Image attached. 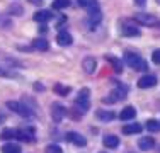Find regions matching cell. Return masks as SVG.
I'll use <instances>...</instances> for the list:
<instances>
[{"mask_svg": "<svg viewBox=\"0 0 160 153\" xmlns=\"http://www.w3.org/2000/svg\"><path fill=\"white\" fill-rule=\"evenodd\" d=\"M65 140L70 141V143H73V145H77V146H85V145H87L85 136L78 135V133H73V131L67 133V135H65Z\"/></svg>", "mask_w": 160, "mask_h": 153, "instance_id": "9", "label": "cell"}, {"mask_svg": "<svg viewBox=\"0 0 160 153\" xmlns=\"http://www.w3.org/2000/svg\"><path fill=\"white\" fill-rule=\"evenodd\" d=\"M56 43L60 46H70L73 43V37H72L70 32H67V31H62V32H58V36H56Z\"/></svg>", "mask_w": 160, "mask_h": 153, "instance_id": "12", "label": "cell"}, {"mask_svg": "<svg viewBox=\"0 0 160 153\" xmlns=\"http://www.w3.org/2000/svg\"><path fill=\"white\" fill-rule=\"evenodd\" d=\"M143 128L142 124H138V122H133V124H126L123 128V133L124 135H138V133H142Z\"/></svg>", "mask_w": 160, "mask_h": 153, "instance_id": "16", "label": "cell"}, {"mask_svg": "<svg viewBox=\"0 0 160 153\" xmlns=\"http://www.w3.org/2000/svg\"><path fill=\"white\" fill-rule=\"evenodd\" d=\"M145 126H147V129H148V131H152V133H158L160 131V122L155 121V119H148Z\"/></svg>", "mask_w": 160, "mask_h": 153, "instance_id": "24", "label": "cell"}, {"mask_svg": "<svg viewBox=\"0 0 160 153\" xmlns=\"http://www.w3.org/2000/svg\"><path fill=\"white\" fill-rule=\"evenodd\" d=\"M67 7H70V0H55L53 2V9H56V10L67 9Z\"/></svg>", "mask_w": 160, "mask_h": 153, "instance_id": "25", "label": "cell"}, {"mask_svg": "<svg viewBox=\"0 0 160 153\" xmlns=\"http://www.w3.org/2000/svg\"><path fill=\"white\" fill-rule=\"evenodd\" d=\"M121 32L124 34V36H128V37H136V36H140V29L136 27V26H133V24H123V27H121Z\"/></svg>", "mask_w": 160, "mask_h": 153, "instance_id": "13", "label": "cell"}, {"mask_svg": "<svg viewBox=\"0 0 160 153\" xmlns=\"http://www.w3.org/2000/svg\"><path fill=\"white\" fill-rule=\"evenodd\" d=\"M124 61H126V65L131 67L133 70H138V72H147L148 70V63L138 55V53L126 51L124 53Z\"/></svg>", "mask_w": 160, "mask_h": 153, "instance_id": "1", "label": "cell"}, {"mask_svg": "<svg viewBox=\"0 0 160 153\" xmlns=\"http://www.w3.org/2000/svg\"><path fill=\"white\" fill-rule=\"evenodd\" d=\"M32 48L38 49V51H48V49H49V43L46 39H43V37H38V39L32 41Z\"/></svg>", "mask_w": 160, "mask_h": 153, "instance_id": "19", "label": "cell"}, {"mask_svg": "<svg viewBox=\"0 0 160 153\" xmlns=\"http://www.w3.org/2000/svg\"><path fill=\"white\" fill-rule=\"evenodd\" d=\"M65 116H67V109H65L62 104H53V107H51V119L55 122H60V121H63Z\"/></svg>", "mask_w": 160, "mask_h": 153, "instance_id": "6", "label": "cell"}, {"mask_svg": "<svg viewBox=\"0 0 160 153\" xmlns=\"http://www.w3.org/2000/svg\"><path fill=\"white\" fill-rule=\"evenodd\" d=\"M0 76H10L9 73H7L5 70H2V68H0Z\"/></svg>", "mask_w": 160, "mask_h": 153, "instance_id": "30", "label": "cell"}, {"mask_svg": "<svg viewBox=\"0 0 160 153\" xmlns=\"http://www.w3.org/2000/svg\"><path fill=\"white\" fill-rule=\"evenodd\" d=\"M53 90H55V94L62 95V97H67V95L72 92L70 87H68V85H63V83H56V85L53 87Z\"/></svg>", "mask_w": 160, "mask_h": 153, "instance_id": "22", "label": "cell"}, {"mask_svg": "<svg viewBox=\"0 0 160 153\" xmlns=\"http://www.w3.org/2000/svg\"><path fill=\"white\" fill-rule=\"evenodd\" d=\"M135 21L142 26H148V27H155L158 24V19L152 14H145V12H138L135 14Z\"/></svg>", "mask_w": 160, "mask_h": 153, "instance_id": "4", "label": "cell"}, {"mask_svg": "<svg viewBox=\"0 0 160 153\" xmlns=\"http://www.w3.org/2000/svg\"><path fill=\"white\" fill-rule=\"evenodd\" d=\"M29 2H31V3H36V5H41V3H43V0H29Z\"/></svg>", "mask_w": 160, "mask_h": 153, "instance_id": "31", "label": "cell"}, {"mask_svg": "<svg viewBox=\"0 0 160 153\" xmlns=\"http://www.w3.org/2000/svg\"><path fill=\"white\" fill-rule=\"evenodd\" d=\"M135 2L138 3V5H143V3H145V0H135Z\"/></svg>", "mask_w": 160, "mask_h": 153, "instance_id": "32", "label": "cell"}, {"mask_svg": "<svg viewBox=\"0 0 160 153\" xmlns=\"http://www.w3.org/2000/svg\"><path fill=\"white\" fill-rule=\"evenodd\" d=\"M16 140H21V141H34V128L16 129Z\"/></svg>", "mask_w": 160, "mask_h": 153, "instance_id": "8", "label": "cell"}, {"mask_svg": "<svg viewBox=\"0 0 160 153\" xmlns=\"http://www.w3.org/2000/svg\"><path fill=\"white\" fill-rule=\"evenodd\" d=\"M34 89H36L38 92H43V90H44V87L41 85V83H34Z\"/></svg>", "mask_w": 160, "mask_h": 153, "instance_id": "29", "label": "cell"}, {"mask_svg": "<svg viewBox=\"0 0 160 153\" xmlns=\"http://www.w3.org/2000/svg\"><path fill=\"white\" fill-rule=\"evenodd\" d=\"M157 76L155 75H143L142 78L138 80V87L140 89H152V87L157 85Z\"/></svg>", "mask_w": 160, "mask_h": 153, "instance_id": "7", "label": "cell"}, {"mask_svg": "<svg viewBox=\"0 0 160 153\" xmlns=\"http://www.w3.org/2000/svg\"><path fill=\"white\" fill-rule=\"evenodd\" d=\"M89 95H90V90L89 89H82L75 101V109H80V112H87L90 107V102H89Z\"/></svg>", "mask_w": 160, "mask_h": 153, "instance_id": "3", "label": "cell"}, {"mask_svg": "<svg viewBox=\"0 0 160 153\" xmlns=\"http://www.w3.org/2000/svg\"><path fill=\"white\" fill-rule=\"evenodd\" d=\"M101 153H106V151H101Z\"/></svg>", "mask_w": 160, "mask_h": 153, "instance_id": "34", "label": "cell"}, {"mask_svg": "<svg viewBox=\"0 0 160 153\" xmlns=\"http://www.w3.org/2000/svg\"><path fill=\"white\" fill-rule=\"evenodd\" d=\"M22 150H21V146H19L17 143H12V141H10V143H5L2 146V153H21Z\"/></svg>", "mask_w": 160, "mask_h": 153, "instance_id": "21", "label": "cell"}, {"mask_svg": "<svg viewBox=\"0 0 160 153\" xmlns=\"http://www.w3.org/2000/svg\"><path fill=\"white\" fill-rule=\"evenodd\" d=\"M126 95H128L126 87H118V89H112L111 94H109L108 97L104 99V102H108V104H116V102L123 101Z\"/></svg>", "mask_w": 160, "mask_h": 153, "instance_id": "5", "label": "cell"}, {"mask_svg": "<svg viewBox=\"0 0 160 153\" xmlns=\"http://www.w3.org/2000/svg\"><path fill=\"white\" fill-rule=\"evenodd\" d=\"M51 17H53V12H49V10H38V12L34 14V21L41 22V24L51 21Z\"/></svg>", "mask_w": 160, "mask_h": 153, "instance_id": "14", "label": "cell"}, {"mask_svg": "<svg viewBox=\"0 0 160 153\" xmlns=\"http://www.w3.org/2000/svg\"><path fill=\"white\" fill-rule=\"evenodd\" d=\"M0 138L2 140H14L16 138V129H5V131H2Z\"/></svg>", "mask_w": 160, "mask_h": 153, "instance_id": "26", "label": "cell"}, {"mask_svg": "<svg viewBox=\"0 0 160 153\" xmlns=\"http://www.w3.org/2000/svg\"><path fill=\"white\" fill-rule=\"evenodd\" d=\"M152 61H153L155 65H160V49H155V51L152 53Z\"/></svg>", "mask_w": 160, "mask_h": 153, "instance_id": "28", "label": "cell"}, {"mask_svg": "<svg viewBox=\"0 0 160 153\" xmlns=\"http://www.w3.org/2000/svg\"><path fill=\"white\" fill-rule=\"evenodd\" d=\"M44 151H46V153H63L62 148H60L58 145H55V143H53V145H48Z\"/></svg>", "mask_w": 160, "mask_h": 153, "instance_id": "27", "label": "cell"}, {"mask_svg": "<svg viewBox=\"0 0 160 153\" xmlns=\"http://www.w3.org/2000/svg\"><path fill=\"white\" fill-rule=\"evenodd\" d=\"M78 5L82 9H85L89 14L99 12V2L97 0H78Z\"/></svg>", "mask_w": 160, "mask_h": 153, "instance_id": "10", "label": "cell"}, {"mask_svg": "<svg viewBox=\"0 0 160 153\" xmlns=\"http://www.w3.org/2000/svg\"><path fill=\"white\" fill-rule=\"evenodd\" d=\"M157 3H160V0H157Z\"/></svg>", "mask_w": 160, "mask_h": 153, "instance_id": "33", "label": "cell"}, {"mask_svg": "<svg viewBox=\"0 0 160 153\" xmlns=\"http://www.w3.org/2000/svg\"><path fill=\"white\" fill-rule=\"evenodd\" d=\"M97 119L102 121V122H111L114 117H116V114L111 112V111H97Z\"/></svg>", "mask_w": 160, "mask_h": 153, "instance_id": "18", "label": "cell"}, {"mask_svg": "<svg viewBox=\"0 0 160 153\" xmlns=\"http://www.w3.org/2000/svg\"><path fill=\"white\" fill-rule=\"evenodd\" d=\"M7 107H9L10 111H14V112L21 114L22 117H32V111L29 109V106L26 104V102H17V101H9L7 102Z\"/></svg>", "mask_w": 160, "mask_h": 153, "instance_id": "2", "label": "cell"}, {"mask_svg": "<svg viewBox=\"0 0 160 153\" xmlns=\"http://www.w3.org/2000/svg\"><path fill=\"white\" fill-rule=\"evenodd\" d=\"M106 60L112 65V68L118 72V73H121V72H123V63H121V60L114 58V56H106Z\"/></svg>", "mask_w": 160, "mask_h": 153, "instance_id": "23", "label": "cell"}, {"mask_svg": "<svg viewBox=\"0 0 160 153\" xmlns=\"http://www.w3.org/2000/svg\"><path fill=\"white\" fill-rule=\"evenodd\" d=\"M118 145H119V138H118V136H114V135L104 136V146H108V148H118Z\"/></svg>", "mask_w": 160, "mask_h": 153, "instance_id": "20", "label": "cell"}, {"mask_svg": "<svg viewBox=\"0 0 160 153\" xmlns=\"http://www.w3.org/2000/svg\"><path fill=\"white\" fill-rule=\"evenodd\" d=\"M138 146H140V150L148 151V150H152V148L155 146V140L150 138V136H145V138H142V140L138 141Z\"/></svg>", "mask_w": 160, "mask_h": 153, "instance_id": "15", "label": "cell"}, {"mask_svg": "<svg viewBox=\"0 0 160 153\" xmlns=\"http://www.w3.org/2000/svg\"><path fill=\"white\" fill-rule=\"evenodd\" d=\"M82 67H83V72L90 75V73H94V72H96L97 61H96V58H94V56H87V58L82 61Z\"/></svg>", "mask_w": 160, "mask_h": 153, "instance_id": "11", "label": "cell"}, {"mask_svg": "<svg viewBox=\"0 0 160 153\" xmlns=\"http://www.w3.org/2000/svg\"><path fill=\"white\" fill-rule=\"evenodd\" d=\"M135 116H136V111H135V107L128 106V107H124V109L121 111V114H119V119H121V121H128V119H133Z\"/></svg>", "mask_w": 160, "mask_h": 153, "instance_id": "17", "label": "cell"}]
</instances>
